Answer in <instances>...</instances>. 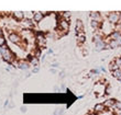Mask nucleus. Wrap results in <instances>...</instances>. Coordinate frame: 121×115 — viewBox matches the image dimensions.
I'll use <instances>...</instances> for the list:
<instances>
[{
    "mask_svg": "<svg viewBox=\"0 0 121 115\" xmlns=\"http://www.w3.org/2000/svg\"><path fill=\"white\" fill-rule=\"evenodd\" d=\"M76 40L78 43H84L85 42V40H86V36H85V33L82 32V33H78V34H76Z\"/></svg>",
    "mask_w": 121,
    "mask_h": 115,
    "instance_id": "9b49d317",
    "label": "nucleus"
},
{
    "mask_svg": "<svg viewBox=\"0 0 121 115\" xmlns=\"http://www.w3.org/2000/svg\"><path fill=\"white\" fill-rule=\"evenodd\" d=\"M117 42H118V44H121V36L118 38V40H117Z\"/></svg>",
    "mask_w": 121,
    "mask_h": 115,
    "instance_id": "a878e982",
    "label": "nucleus"
},
{
    "mask_svg": "<svg viewBox=\"0 0 121 115\" xmlns=\"http://www.w3.org/2000/svg\"><path fill=\"white\" fill-rule=\"evenodd\" d=\"M91 20H94V21H96V22L100 23V22H101V16H100V13L92 12L91 13Z\"/></svg>",
    "mask_w": 121,
    "mask_h": 115,
    "instance_id": "1a4fd4ad",
    "label": "nucleus"
},
{
    "mask_svg": "<svg viewBox=\"0 0 121 115\" xmlns=\"http://www.w3.org/2000/svg\"><path fill=\"white\" fill-rule=\"evenodd\" d=\"M121 36V32L119 31H116V32H112L110 35H109V38L111 40V41H117L119 37Z\"/></svg>",
    "mask_w": 121,
    "mask_h": 115,
    "instance_id": "9d476101",
    "label": "nucleus"
},
{
    "mask_svg": "<svg viewBox=\"0 0 121 115\" xmlns=\"http://www.w3.org/2000/svg\"><path fill=\"white\" fill-rule=\"evenodd\" d=\"M4 43H6V40H4V37H3V36H0V47L4 46Z\"/></svg>",
    "mask_w": 121,
    "mask_h": 115,
    "instance_id": "412c9836",
    "label": "nucleus"
},
{
    "mask_svg": "<svg viewBox=\"0 0 121 115\" xmlns=\"http://www.w3.org/2000/svg\"><path fill=\"white\" fill-rule=\"evenodd\" d=\"M19 67L21 68V69H28V68H29V65H28V63H26V61H21L19 64Z\"/></svg>",
    "mask_w": 121,
    "mask_h": 115,
    "instance_id": "6ab92c4d",
    "label": "nucleus"
},
{
    "mask_svg": "<svg viewBox=\"0 0 121 115\" xmlns=\"http://www.w3.org/2000/svg\"><path fill=\"white\" fill-rule=\"evenodd\" d=\"M120 28H121V24H120Z\"/></svg>",
    "mask_w": 121,
    "mask_h": 115,
    "instance_id": "c85d7f7f",
    "label": "nucleus"
},
{
    "mask_svg": "<svg viewBox=\"0 0 121 115\" xmlns=\"http://www.w3.org/2000/svg\"><path fill=\"white\" fill-rule=\"evenodd\" d=\"M120 22H121V13H120Z\"/></svg>",
    "mask_w": 121,
    "mask_h": 115,
    "instance_id": "cd10ccee",
    "label": "nucleus"
},
{
    "mask_svg": "<svg viewBox=\"0 0 121 115\" xmlns=\"http://www.w3.org/2000/svg\"><path fill=\"white\" fill-rule=\"evenodd\" d=\"M31 64L34 66V67H38L39 65V59L36 57H34V56H32L31 57Z\"/></svg>",
    "mask_w": 121,
    "mask_h": 115,
    "instance_id": "a211bd4d",
    "label": "nucleus"
},
{
    "mask_svg": "<svg viewBox=\"0 0 121 115\" xmlns=\"http://www.w3.org/2000/svg\"><path fill=\"white\" fill-rule=\"evenodd\" d=\"M116 64L118 65L119 67L121 68V57H118V58H116Z\"/></svg>",
    "mask_w": 121,
    "mask_h": 115,
    "instance_id": "4be33fe9",
    "label": "nucleus"
},
{
    "mask_svg": "<svg viewBox=\"0 0 121 115\" xmlns=\"http://www.w3.org/2000/svg\"><path fill=\"white\" fill-rule=\"evenodd\" d=\"M3 32H2V30H1V28H0V36H2Z\"/></svg>",
    "mask_w": 121,
    "mask_h": 115,
    "instance_id": "bb28decb",
    "label": "nucleus"
},
{
    "mask_svg": "<svg viewBox=\"0 0 121 115\" xmlns=\"http://www.w3.org/2000/svg\"><path fill=\"white\" fill-rule=\"evenodd\" d=\"M104 105L107 106V107H109V109H111V107H113L115 109V105H116V101L113 99H108L107 101H106L105 103H104Z\"/></svg>",
    "mask_w": 121,
    "mask_h": 115,
    "instance_id": "0eeeda50",
    "label": "nucleus"
},
{
    "mask_svg": "<svg viewBox=\"0 0 121 115\" xmlns=\"http://www.w3.org/2000/svg\"><path fill=\"white\" fill-rule=\"evenodd\" d=\"M109 69H110L111 71H116V70H119V69H120V67L116 64V61H111V63H110V65H109Z\"/></svg>",
    "mask_w": 121,
    "mask_h": 115,
    "instance_id": "4468645a",
    "label": "nucleus"
},
{
    "mask_svg": "<svg viewBox=\"0 0 121 115\" xmlns=\"http://www.w3.org/2000/svg\"><path fill=\"white\" fill-rule=\"evenodd\" d=\"M108 16H109V21L111 23H118L120 21V13L118 12L108 13Z\"/></svg>",
    "mask_w": 121,
    "mask_h": 115,
    "instance_id": "f03ea898",
    "label": "nucleus"
},
{
    "mask_svg": "<svg viewBox=\"0 0 121 115\" xmlns=\"http://www.w3.org/2000/svg\"><path fill=\"white\" fill-rule=\"evenodd\" d=\"M109 46H110L111 48H116L117 46H119V44H118V42L117 41H111V40H110V44H109Z\"/></svg>",
    "mask_w": 121,
    "mask_h": 115,
    "instance_id": "aec40b11",
    "label": "nucleus"
},
{
    "mask_svg": "<svg viewBox=\"0 0 121 115\" xmlns=\"http://www.w3.org/2000/svg\"><path fill=\"white\" fill-rule=\"evenodd\" d=\"M9 40L12 42V43H16V44H18V43L21 41V37H20L18 34H16V33H11V34L9 35Z\"/></svg>",
    "mask_w": 121,
    "mask_h": 115,
    "instance_id": "20e7f679",
    "label": "nucleus"
},
{
    "mask_svg": "<svg viewBox=\"0 0 121 115\" xmlns=\"http://www.w3.org/2000/svg\"><path fill=\"white\" fill-rule=\"evenodd\" d=\"M36 43L39 46H44L45 45V37L42 33H38L36 34Z\"/></svg>",
    "mask_w": 121,
    "mask_h": 115,
    "instance_id": "7ed1b4c3",
    "label": "nucleus"
},
{
    "mask_svg": "<svg viewBox=\"0 0 121 115\" xmlns=\"http://www.w3.org/2000/svg\"><path fill=\"white\" fill-rule=\"evenodd\" d=\"M112 76L115 77L116 79L121 80V69H119V70H116V71H112Z\"/></svg>",
    "mask_w": 121,
    "mask_h": 115,
    "instance_id": "dca6fc26",
    "label": "nucleus"
},
{
    "mask_svg": "<svg viewBox=\"0 0 121 115\" xmlns=\"http://www.w3.org/2000/svg\"><path fill=\"white\" fill-rule=\"evenodd\" d=\"M90 25H91V28L94 30H98L100 23H98V22H96V21H94V20H91V21H90Z\"/></svg>",
    "mask_w": 121,
    "mask_h": 115,
    "instance_id": "f3484780",
    "label": "nucleus"
},
{
    "mask_svg": "<svg viewBox=\"0 0 121 115\" xmlns=\"http://www.w3.org/2000/svg\"><path fill=\"white\" fill-rule=\"evenodd\" d=\"M43 18H44V16H43L42 12H35L34 16H33V20H34L35 22H41L42 20H43Z\"/></svg>",
    "mask_w": 121,
    "mask_h": 115,
    "instance_id": "6e6552de",
    "label": "nucleus"
},
{
    "mask_svg": "<svg viewBox=\"0 0 121 115\" xmlns=\"http://www.w3.org/2000/svg\"><path fill=\"white\" fill-rule=\"evenodd\" d=\"M115 114H116V115H121V110L115 109Z\"/></svg>",
    "mask_w": 121,
    "mask_h": 115,
    "instance_id": "b1692460",
    "label": "nucleus"
},
{
    "mask_svg": "<svg viewBox=\"0 0 121 115\" xmlns=\"http://www.w3.org/2000/svg\"><path fill=\"white\" fill-rule=\"evenodd\" d=\"M106 46L105 42H102V40L100 42H98V43H96V51H101V49H104Z\"/></svg>",
    "mask_w": 121,
    "mask_h": 115,
    "instance_id": "ddd939ff",
    "label": "nucleus"
},
{
    "mask_svg": "<svg viewBox=\"0 0 121 115\" xmlns=\"http://www.w3.org/2000/svg\"><path fill=\"white\" fill-rule=\"evenodd\" d=\"M105 111V105L104 104H97L95 106V112L96 113H101Z\"/></svg>",
    "mask_w": 121,
    "mask_h": 115,
    "instance_id": "2eb2a0df",
    "label": "nucleus"
},
{
    "mask_svg": "<svg viewBox=\"0 0 121 115\" xmlns=\"http://www.w3.org/2000/svg\"><path fill=\"white\" fill-rule=\"evenodd\" d=\"M0 54L2 55L4 61H7V63H11V61H13L12 52L10 51L7 46H2V47H0Z\"/></svg>",
    "mask_w": 121,
    "mask_h": 115,
    "instance_id": "f257e3e1",
    "label": "nucleus"
},
{
    "mask_svg": "<svg viewBox=\"0 0 121 115\" xmlns=\"http://www.w3.org/2000/svg\"><path fill=\"white\" fill-rule=\"evenodd\" d=\"M115 109H119V110H121V102H116Z\"/></svg>",
    "mask_w": 121,
    "mask_h": 115,
    "instance_id": "5701e85b",
    "label": "nucleus"
},
{
    "mask_svg": "<svg viewBox=\"0 0 121 115\" xmlns=\"http://www.w3.org/2000/svg\"><path fill=\"white\" fill-rule=\"evenodd\" d=\"M13 16L17 20H22L24 18V12L23 11H16V12L13 13Z\"/></svg>",
    "mask_w": 121,
    "mask_h": 115,
    "instance_id": "f8f14e48",
    "label": "nucleus"
},
{
    "mask_svg": "<svg viewBox=\"0 0 121 115\" xmlns=\"http://www.w3.org/2000/svg\"><path fill=\"white\" fill-rule=\"evenodd\" d=\"M60 28L64 31H68V28H69V24H68V21L62 19L60 21Z\"/></svg>",
    "mask_w": 121,
    "mask_h": 115,
    "instance_id": "423d86ee",
    "label": "nucleus"
},
{
    "mask_svg": "<svg viewBox=\"0 0 121 115\" xmlns=\"http://www.w3.org/2000/svg\"><path fill=\"white\" fill-rule=\"evenodd\" d=\"M83 29H84V26H83V22H82L80 20L76 21V25H75V31H76V34L84 32Z\"/></svg>",
    "mask_w": 121,
    "mask_h": 115,
    "instance_id": "39448f33",
    "label": "nucleus"
},
{
    "mask_svg": "<svg viewBox=\"0 0 121 115\" xmlns=\"http://www.w3.org/2000/svg\"><path fill=\"white\" fill-rule=\"evenodd\" d=\"M39 71V67H34L33 68V72H38Z\"/></svg>",
    "mask_w": 121,
    "mask_h": 115,
    "instance_id": "393cba45",
    "label": "nucleus"
}]
</instances>
